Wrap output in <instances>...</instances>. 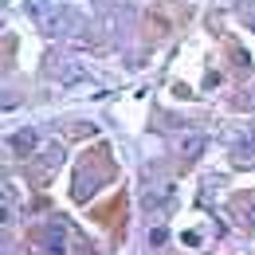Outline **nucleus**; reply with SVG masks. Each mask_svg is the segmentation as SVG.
<instances>
[{
	"instance_id": "1",
	"label": "nucleus",
	"mask_w": 255,
	"mask_h": 255,
	"mask_svg": "<svg viewBox=\"0 0 255 255\" xmlns=\"http://www.w3.org/2000/svg\"><path fill=\"white\" fill-rule=\"evenodd\" d=\"M47 16H51V12H47ZM79 24H83V12H79L75 4H63V8H55V16L47 20V32L51 35H71Z\"/></svg>"
},
{
	"instance_id": "2",
	"label": "nucleus",
	"mask_w": 255,
	"mask_h": 255,
	"mask_svg": "<svg viewBox=\"0 0 255 255\" xmlns=\"http://www.w3.org/2000/svg\"><path fill=\"white\" fill-rule=\"evenodd\" d=\"M12 149L28 157V153L35 149V133H32V129H20V133H12Z\"/></svg>"
},
{
	"instance_id": "3",
	"label": "nucleus",
	"mask_w": 255,
	"mask_h": 255,
	"mask_svg": "<svg viewBox=\"0 0 255 255\" xmlns=\"http://www.w3.org/2000/svg\"><path fill=\"white\" fill-rule=\"evenodd\" d=\"M51 0H24V8L32 12V16H43V8H47Z\"/></svg>"
},
{
	"instance_id": "4",
	"label": "nucleus",
	"mask_w": 255,
	"mask_h": 255,
	"mask_svg": "<svg viewBox=\"0 0 255 255\" xmlns=\"http://www.w3.org/2000/svg\"><path fill=\"white\" fill-rule=\"evenodd\" d=\"M200 153V137H189V145H185V157H196Z\"/></svg>"
}]
</instances>
